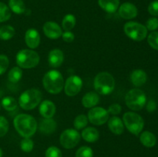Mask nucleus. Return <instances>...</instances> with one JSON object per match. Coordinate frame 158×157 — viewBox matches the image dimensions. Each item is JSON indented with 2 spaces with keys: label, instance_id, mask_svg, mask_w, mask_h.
Returning a JSON list of instances; mask_svg holds the SVG:
<instances>
[{
  "label": "nucleus",
  "instance_id": "nucleus-1",
  "mask_svg": "<svg viewBox=\"0 0 158 157\" xmlns=\"http://www.w3.org/2000/svg\"><path fill=\"white\" fill-rule=\"evenodd\" d=\"M14 127L21 136L29 138L35 134L37 129L36 120L28 114H19L13 121Z\"/></svg>",
  "mask_w": 158,
  "mask_h": 157
},
{
  "label": "nucleus",
  "instance_id": "nucleus-2",
  "mask_svg": "<svg viewBox=\"0 0 158 157\" xmlns=\"http://www.w3.org/2000/svg\"><path fill=\"white\" fill-rule=\"evenodd\" d=\"M45 89L51 94H58L63 90L64 80L62 74L57 70H50L45 74L43 78Z\"/></svg>",
  "mask_w": 158,
  "mask_h": 157
},
{
  "label": "nucleus",
  "instance_id": "nucleus-3",
  "mask_svg": "<svg viewBox=\"0 0 158 157\" xmlns=\"http://www.w3.org/2000/svg\"><path fill=\"white\" fill-rule=\"evenodd\" d=\"M94 89L100 95H109L115 88V80L110 73L102 72L97 74L94 78Z\"/></svg>",
  "mask_w": 158,
  "mask_h": 157
},
{
  "label": "nucleus",
  "instance_id": "nucleus-4",
  "mask_svg": "<svg viewBox=\"0 0 158 157\" xmlns=\"http://www.w3.org/2000/svg\"><path fill=\"white\" fill-rule=\"evenodd\" d=\"M43 95L38 89H27L20 95L19 104L25 110H32L41 103Z\"/></svg>",
  "mask_w": 158,
  "mask_h": 157
},
{
  "label": "nucleus",
  "instance_id": "nucleus-5",
  "mask_svg": "<svg viewBox=\"0 0 158 157\" xmlns=\"http://www.w3.org/2000/svg\"><path fill=\"white\" fill-rule=\"evenodd\" d=\"M147 97L144 92L139 89H132L126 94L125 103L129 109L140 111L144 107Z\"/></svg>",
  "mask_w": 158,
  "mask_h": 157
},
{
  "label": "nucleus",
  "instance_id": "nucleus-6",
  "mask_svg": "<svg viewBox=\"0 0 158 157\" xmlns=\"http://www.w3.org/2000/svg\"><path fill=\"white\" fill-rule=\"evenodd\" d=\"M15 60L20 68L32 69L40 62V55L36 52L31 49H23L17 53Z\"/></svg>",
  "mask_w": 158,
  "mask_h": 157
},
{
  "label": "nucleus",
  "instance_id": "nucleus-7",
  "mask_svg": "<svg viewBox=\"0 0 158 157\" xmlns=\"http://www.w3.org/2000/svg\"><path fill=\"white\" fill-rule=\"evenodd\" d=\"M123 122L127 129L134 135L140 133L144 126L143 118L138 114L133 112H127L123 116Z\"/></svg>",
  "mask_w": 158,
  "mask_h": 157
},
{
  "label": "nucleus",
  "instance_id": "nucleus-8",
  "mask_svg": "<svg viewBox=\"0 0 158 157\" xmlns=\"http://www.w3.org/2000/svg\"><path fill=\"white\" fill-rule=\"evenodd\" d=\"M124 32L130 38L140 42L148 35L146 26L137 22H128L124 25Z\"/></svg>",
  "mask_w": 158,
  "mask_h": 157
},
{
  "label": "nucleus",
  "instance_id": "nucleus-9",
  "mask_svg": "<svg viewBox=\"0 0 158 157\" xmlns=\"http://www.w3.org/2000/svg\"><path fill=\"white\" fill-rule=\"evenodd\" d=\"M80 141V135L76 129H68L62 132L60 138V144L65 149H73L77 146Z\"/></svg>",
  "mask_w": 158,
  "mask_h": 157
},
{
  "label": "nucleus",
  "instance_id": "nucleus-10",
  "mask_svg": "<svg viewBox=\"0 0 158 157\" xmlns=\"http://www.w3.org/2000/svg\"><path fill=\"white\" fill-rule=\"evenodd\" d=\"M87 118L92 124L101 126L109 119V112L102 107H94L89 111Z\"/></svg>",
  "mask_w": 158,
  "mask_h": 157
},
{
  "label": "nucleus",
  "instance_id": "nucleus-11",
  "mask_svg": "<svg viewBox=\"0 0 158 157\" xmlns=\"http://www.w3.org/2000/svg\"><path fill=\"white\" fill-rule=\"evenodd\" d=\"M83 81L78 75H71L66 79L64 84L65 93L68 96H75L81 90Z\"/></svg>",
  "mask_w": 158,
  "mask_h": 157
},
{
  "label": "nucleus",
  "instance_id": "nucleus-12",
  "mask_svg": "<svg viewBox=\"0 0 158 157\" xmlns=\"http://www.w3.org/2000/svg\"><path fill=\"white\" fill-rule=\"evenodd\" d=\"M43 32L46 37L51 39H56L62 36V29L55 22H46L43 25Z\"/></svg>",
  "mask_w": 158,
  "mask_h": 157
},
{
  "label": "nucleus",
  "instance_id": "nucleus-13",
  "mask_svg": "<svg viewBox=\"0 0 158 157\" xmlns=\"http://www.w3.org/2000/svg\"><path fill=\"white\" fill-rule=\"evenodd\" d=\"M137 8L133 3L124 2L119 6V15L124 19H132L137 17Z\"/></svg>",
  "mask_w": 158,
  "mask_h": 157
},
{
  "label": "nucleus",
  "instance_id": "nucleus-14",
  "mask_svg": "<svg viewBox=\"0 0 158 157\" xmlns=\"http://www.w3.org/2000/svg\"><path fill=\"white\" fill-rule=\"evenodd\" d=\"M25 41L30 49H35L40 46V35L38 31L35 29H29L25 34Z\"/></svg>",
  "mask_w": 158,
  "mask_h": 157
},
{
  "label": "nucleus",
  "instance_id": "nucleus-15",
  "mask_svg": "<svg viewBox=\"0 0 158 157\" xmlns=\"http://www.w3.org/2000/svg\"><path fill=\"white\" fill-rule=\"evenodd\" d=\"M64 60V54L60 49H55L49 52L48 56V62L52 68H58L63 64Z\"/></svg>",
  "mask_w": 158,
  "mask_h": 157
},
{
  "label": "nucleus",
  "instance_id": "nucleus-16",
  "mask_svg": "<svg viewBox=\"0 0 158 157\" xmlns=\"http://www.w3.org/2000/svg\"><path fill=\"white\" fill-rule=\"evenodd\" d=\"M40 113L43 118H52L56 113V106L50 100H44L40 106Z\"/></svg>",
  "mask_w": 158,
  "mask_h": 157
},
{
  "label": "nucleus",
  "instance_id": "nucleus-17",
  "mask_svg": "<svg viewBox=\"0 0 158 157\" xmlns=\"http://www.w3.org/2000/svg\"><path fill=\"white\" fill-rule=\"evenodd\" d=\"M56 127L57 124L55 120L52 119V118H44L40 122L39 129L45 135H50L52 132H55Z\"/></svg>",
  "mask_w": 158,
  "mask_h": 157
},
{
  "label": "nucleus",
  "instance_id": "nucleus-18",
  "mask_svg": "<svg viewBox=\"0 0 158 157\" xmlns=\"http://www.w3.org/2000/svg\"><path fill=\"white\" fill-rule=\"evenodd\" d=\"M148 80L147 73L142 69H136L131 74V81L136 87H140L144 85Z\"/></svg>",
  "mask_w": 158,
  "mask_h": 157
},
{
  "label": "nucleus",
  "instance_id": "nucleus-19",
  "mask_svg": "<svg viewBox=\"0 0 158 157\" xmlns=\"http://www.w3.org/2000/svg\"><path fill=\"white\" fill-rule=\"evenodd\" d=\"M108 127L115 135H121L124 130V125L122 120L117 116L111 117L108 119Z\"/></svg>",
  "mask_w": 158,
  "mask_h": 157
},
{
  "label": "nucleus",
  "instance_id": "nucleus-20",
  "mask_svg": "<svg viewBox=\"0 0 158 157\" xmlns=\"http://www.w3.org/2000/svg\"><path fill=\"white\" fill-rule=\"evenodd\" d=\"M100 102V96L95 92H89L82 99V104L85 108H94Z\"/></svg>",
  "mask_w": 158,
  "mask_h": 157
},
{
  "label": "nucleus",
  "instance_id": "nucleus-21",
  "mask_svg": "<svg viewBox=\"0 0 158 157\" xmlns=\"http://www.w3.org/2000/svg\"><path fill=\"white\" fill-rule=\"evenodd\" d=\"M100 7L108 13H114L120 6V0H98Z\"/></svg>",
  "mask_w": 158,
  "mask_h": 157
},
{
  "label": "nucleus",
  "instance_id": "nucleus-22",
  "mask_svg": "<svg viewBox=\"0 0 158 157\" xmlns=\"http://www.w3.org/2000/svg\"><path fill=\"white\" fill-rule=\"evenodd\" d=\"M99 136V131L94 127H87L82 132V137L88 143H94L97 141Z\"/></svg>",
  "mask_w": 158,
  "mask_h": 157
},
{
  "label": "nucleus",
  "instance_id": "nucleus-23",
  "mask_svg": "<svg viewBox=\"0 0 158 157\" xmlns=\"http://www.w3.org/2000/svg\"><path fill=\"white\" fill-rule=\"evenodd\" d=\"M140 140L142 144L148 148L154 147L157 143V138L155 135L149 131H145L140 135Z\"/></svg>",
  "mask_w": 158,
  "mask_h": 157
},
{
  "label": "nucleus",
  "instance_id": "nucleus-24",
  "mask_svg": "<svg viewBox=\"0 0 158 157\" xmlns=\"http://www.w3.org/2000/svg\"><path fill=\"white\" fill-rule=\"evenodd\" d=\"M9 8L12 12L18 15L26 12V6L23 0H9Z\"/></svg>",
  "mask_w": 158,
  "mask_h": 157
},
{
  "label": "nucleus",
  "instance_id": "nucleus-25",
  "mask_svg": "<svg viewBox=\"0 0 158 157\" xmlns=\"http://www.w3.org/2000/svg\"><path fill=\"white\" fill-rule=\"evenodd\" d=\"M15 31L12 26L9 25L3 26L0 28V39L9 40L15 35Z\"/></svg>",
  "mask_w": 158,
  "mask_h": 157
},
{
  "label": "nucleus",
  "instance_id": "nucleus-26",
  "mask_svg": "<svg viewBox=\"0 0 158 157\" xmlns=\"http://www.w3.org/2000/svg\"><path fill=\"white\" fill-rule=\"evenodd\" d=\"M76 22H77V19L75 16L72 14H67L63 18L62 26L65 31H70L76 26Z\"/></svg>",
  "mask_w": 158,
  "mask_h": 157
},
{
  "label": "nucleus",
  "instance_id": "nucleus-27",
  "mask_svg": "<svg viewBox=\"0 0 158 157\" xmlns=\"http://www.w3.org/2000/svg\"><path fill=\"white\" fill-rule=\"evenodd\" d=\"M23 77V71L20 69V67H13L8 74V79L9 82L12 83H16Z\"/></svg>",
  "mask_w": 158,
  "mask_h": 157
},
{
  "label": "nucleus",
  "instance_id": "nucleus-28",
  "mask_svg": "<svg viewBox=\"0 0 158 157\" xmlns=\"http://www.w3.org/2000/svg\"><path fill=\"white\" fill-rule=\"evenodd\" d=\"M2 106L6 110L13 111L17 108V101L13 97H4L2 100Z\"/></svg>",
  "mask_w": 158,
  "mask_h": 157
},
{
  "label": "nucleus",
  "instance_id": "nucleus-29",
  "mask_svg": "<svg viewBox=\"0 0 158 157\" xmlns=\"http://www.w3.org/2000/svg\"><path fill=\"white\" fill-rule=\"evenodd\" d=\"M11 18V10L9 6L0 2V22L8 21Z\"/></svg>",
  "mask_w": 158,
  "mask_h": 157
},
{
  "label": "nucleus",
  "instance_id": "nucleus-30",
  "mask_svg": "<svg viewBox=\"0 0 158 157\" xmlns=\"http://www.w3.org/2000/svg\"><path fill=\"white\" fill-rule=\"evenodd\" d=\"M88 118L86 115H83V114H81V115H77L75 118L73 122L74 127L77 129H82L83 128L86 127L88 124Z\"/></svg>",
  "mask_w": 158,
  "mask_h": 157
},
{
  "label": "nucleus",
  "instance_id": "nucleus-31",
  "mask_svg": "<svg viewBox=\"0 0 158 157\" xmlns=\"http://www.w3.org/2000/svg\"><path fill=\"white\" fill-rule=\"evenodd\" d=\"M94 152L89 146H82L76 152V157H93Z\"/></svg>",
  "mask_w": 158,
  "mask_h": 157
},
{
  "label": "nucleus",
  "instance_id": "nucleus-32",
  "mask_svg": "<svg viewBox=\"0 0 158 157\" xmlns=\"http://www.w3.org/2000/svg\"><path fill=\"white\" fill-rule=\"evenodd\" d=\"M20 147L21 149L25 152H30L33 149L34 143L32 139L29 138L23 139L20 143Z\"/></svg>",
  "mask_w": 158,
  "mask_h": 157
},
{
  "label": "nucleus",
  "instance_id": "nucleus-33",
  "mask_svg": "<svg viewBox=\"0 0 158 157\" xmlns=\"http://www.w3.org/2000/svg\"><path fill=\"white\" fill-rule=\"evenodd\" d=\"M148 42L151 48L158 50V32L154 31L148 37Z\"/></svg>",
  "mask_w": 158,
  "mask_h": 157
},
{
  "label": "nucleus",
  "instance_id": "nucleus-34",
  "mask_svg": "<svg viewBox=\"0 0 158 157\" xmlns=\"http://www.w3.org/2000/svg\"><path fill=\"white\" fill-rule=\"evenodd\" d=\"M9 124L8 120L4 116L0 115V138L6 135L9 131Z\"/></svg>",
  "mask_w": 158,
  "mask_h": 157
},
{
  "label": "nucleus",
  "instance_id": "nucleus-35",
  "mask_svg": "<svg viewBox=\"0 0 158 157\" xmlns=\"http://www.w3.org/2000/svg\"><path fill=\"white\" fill-rule=\"evenodd\" d=\"M45 155L46 157H62V152L59 148L56 146H50L46 149Z\"/></svg>",
  "mask_w": 158,
  "mask_h": 157
},
{
  "label": "nucleus",
  "instance_id": "nucleus-36",
  "mask_svg": "<svg viewBox=\"0 0 158 157\" xmlns=\"http://www.w3.org/2000/svg\"><path fill=\"white\" fill-rule=\"evenodd\" d=\"M9 65V60L6 55H0V75L4 74Z\"/></svg>",
  "mask_w": 158,
  "mask_h": 157
},
{
  "label": "nucleus",
  "instance_id": "nucleus-37",
  "mask_svg": "<svg viewBox=\"0 0 158 157\" xmlns=\"http://www.w3.org/2000/svg\"><path fill=\"white\" fill-rule=\"evenodd\" d=\"M146 28L148 30L150 31H155L158 29V18L156 17L149 18L147 21Z\"/></svg>",
  "mask_w": 158,
  "mask_h": 157
},
{
  "label": "nucleus",
  "instance_id": "nucleus-38",
  "mask_svg": "<svg viewBox=\"0 0 158 157\" xmlns=\"http://www.w3.org/2000/svg\"><path fill=\"white\" fill-rule=\"evenodd\" d=\"M148 12L154 16H158V0L153 1L148 6Z\"/></svg>",
  "mask_w": 158,
  "mask_h": 157
},
{
  "label": "nucleus",
  "instance_id": "nucleus-39",
  "mask_svg": "<svg viewBox=\"0 0 158 157\" xmlns=\"http://www.w3.org/2000/svg\"><path fill=\"white\" fill-rule=\"evenodd\" d=\"M122 110L121 106L118 103H114V104L110 105L108 108V112L112 115H118V114L120 113Z\"/></svg>",
  "mask_w": 158,
  "mask_h": 157
},
{
  "label": "nucleus",
  "instance_id": "nucleus-40",
  "mask_svg": "<svg viewBox=\"0 0 158 157\" xmlns=\"http://www.w3.org/2000/svg\"><path fill=\"white\" fill-rule=\"evenodd\" d=\"M62 38H63V41L66 42H72L74 38H75V36H74V34L72 32L66 31V32L62 34Z\"/></svg>",
  "mask_w": 158,
  "mask_h": 157
},
{
  "label": "nucleus",
  "instance_id": "nucleus-41",
  "mask_svg": "<svg viewBox=\"0 0 158 157\" xmlns=\"http://www.w3.org/2000/svg\"><path fill=\"white\" fill-rule=\"evenodd\" d=\"M157 109V103L154 100L151 99L147 104V110L149 112H153Z\"/></svg>",
  "mask_w": 158,
  "mask_h": 157
},
{
  "label": "nucleus",
  "instance_id": "nucleus-42",
  "mask_svg": "<svg viewBox=\"0 0 158 157\" xmlns=\"http://www.w3.org/2000/svg\"><path fill=\"white\" fill-rule=\"evenodd\" d=\"M0 157H2V150L0 149Z\"/></svg>",
  "mask_w": 158,
  "mask_h": 157
}]
</instances>
